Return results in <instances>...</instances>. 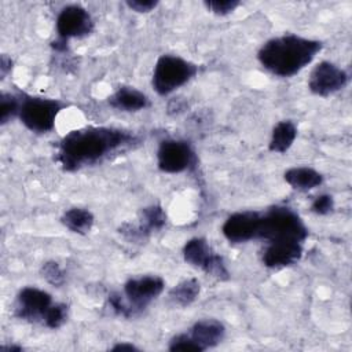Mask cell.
Instances as JSON below:
<instances>
[{"label":"cell","mask_w":352,"mask_h":352,"mask_svg":"<svg viewBox=\"0 0 352 352\" xmlns=\"http://www.w3.org/2000/svg\"><path fill=\"white\" fill-rule=\"evenodd\" d=\"M138 138L125 129L110 126H87L65 135L56 147V162L73 172L95 165L110 154L133 146Z\"/></svg>","instance_id":"1"},{"label":"cell","mask_w":352,"mask_h":352,"mask_svg":"<svg viewBox=\"0 0 352 352\" xmlns=\"http://www.w3.org/2000/svg\"><path fill=\"white\" fill-rule=\"evenodd\" d=\"M320 50L319 40L285 33L267 40L260 47L257 59L270 73L278 77H292L308 66Z\"/></svg>","instance_id":"2"},{"label":"cell","mask_w":352,"mask_h":352,"mask_svg":"<svg viewBox=\"0 0 352 352\" xmlns=\"http://www.w3.org/2000/svg\"><path fill=\"white\" fill-rule=\"evenodd\" d=\"M165 289V280L158 275H142L129 278L122 293L113 292L109 294V305L111 309L124 318L138 316L144 308L154 301Z\"/></svg>","instance_id":"3"},{"label":"cell","mask_w":352,"mask_h":352,"mask_svg":"<svg viewBox=\"0 0 352 352\" xmlns=\"http://www.w3.org/2000/svg\"><path fill=\"white\" fill-rule=\"evenodd\" d=\"M307 236L308 228L292 208L275 205L267 212H261L257 239H264L265 242L290 241L302 243Z\"/></svg>","instance_id":"4"},{"label":"cell","mask_w":352,"mask_h":352,"mask_svg":"<svg viewBox=\"0 0 352 352\" xmlns=\"http://www.w3.org/2000/svg\"><path fill=\"white\" fill-rule=\"evenodd\" d=\"M198 66L179 55H161L154 66L151 85L154 91L166 96L195 77Z\"/></svg>","instance_id":"5"},{"label":"cell","mask_w":352,"mask_h":352,"mask_svg":"<svg viewBox=\"0 0 352 352\" xmlns=\"http://www.w3.org/2000/svg\"><path fill=\"white\" fill-rule=\"evenodd\" d=\"M65 106L66 104L58 99L23 96L18 117L29 131L47 133L54 129L55 120Z\"/></svg>","instance_id":"6"},{"label":"cell","mask_w":352,"mask_h":352,"mask_svg":"<svg viewBox=\"0 0 352 352\" xmlns=\"http://www.w3.org/2000/svg\"><path fill=\"white\" fill-rule=\"evenodd\" d=\"M183 258L191 267L199 268L216 279L227 280L230 278L223 257L212 249L205 238L195 236L188 239L183 246Z\"/></svg>","instance_id":"7"},{"label":"cell","mask_w":352,"mask_h":352,"mask_svg":"<svg viewBox=\"0 0 352 352\" xmlns=\"http://www.w3.org/2000/svg\"><path fill=\"white\" fill-rule=\"evenodd\" d=\"M157 165L165 173H182L197 165V154L187 140L165 139L157 150Z\"/></svg>","instance_id":"8"},{"label":"cell","mask_w":352,"mask_h":352,"mask_svg":"<svg viewBox=\"0 0 352 352\" xmlns=\"http://www.w3.org/2000/svg\"><path fill=\"white\" fill-rule=\"evenodd\" d=\"M349 81L348 73L333 62L322 60L311 72L308 88L314 95L330 96L346 87Z\"/></svg>","instance_id":"9"},{"label":"cell","mask_w":352,"mask_h":352,"mask_svg":"<svg viewBox=\"0 0 352 352\" xmlns=\"http://www.w3.org/2000/svg\"><path fill=\"white\" fill-rule=\"evenodd\" d=\"M55 25L58 38L69 41V38L88 36L94 29V19L82 6L69 4L59 11Z\"/></svg>","instance_id":"10"},{"label":"cell","mask_w":352,"mask_h":352,"mask_svg":"<svg viewBox=\"0 0 352 352\" xmlns=\"http://www.w3.org/2000/svg\"><path fill=\"white\" fill-rule=\"evenodd\" d=\"M166 224V213L160 205H150L140 209L138 223H124L120 234L129 242L139 243L146 241L151 232L160 231Z\"/></svg>","instance_id":"11"},{"label":"cell","mask_w":352,"mask_h":352,"mask_svg":"<svg viewBox=\"0 0 352 352\" xmlns=\"http://www.w3.org/2000/svg\"><path fill=\"white\" fill-rule=\"evenodd\" d=\"M52 304L54 301L48 292L34 286H26L16 296L14 314L19 319L43 323Z\"/></svg>","instance_id":"12"},{"label":"cell","mask_w":352,"mask_h":352,"mask_svg":"<svg viewBox=\"0 0 352 352\" xmlns=\"http://www.w3.org/2000/svg\"><path fill=\"white\" fill-rule=\"evenodd\" d=\"M261 212L243 210L230 214L221 226V232L231 243H243L257 239Z\"/></svg>","instance_id":"13"},{"label":"cell","mask_w":352,"mask_h":352,"mask_svg":"<svg viewBox=\"0 0 352 352\" xmlns=\"http://www.w3.org/2000/svg\"><path fill=\"white\" fill-rule=\"evenodd\" d=\"M302 256V243L290 241L267 242L261 261L267 268H285L296 264Z\"/></svg>","instance_id":"14"},{"label":"cell","mask_w":352,"mask_h":352,"mask_svg":"<svg viewBox=\"0 0 352 352\" xmlns=\"http://www.w3.org/2000/svg\"><path fill=\"white\" fill-rule=\"evenodd\" d=\"M202 351L219 345L226 336L224 324L217 319H201L187 331Z\"/></svg>","instance_id":"15"},{"label":"cell","mask_w":352,"mask_h":352,"mask_svg":"<svg viewBox=\"0 0 352 352\" xmlns=\"http://www.w3.org/2000/svg\"><path fill=\"white\" fill-rule=\"evenodd\" d=\"M107 102L113 109H117L120 111H128V113L140 111L150 106V99L147 98L146 94H143L142 91L133 87H126V85H122L118 89H116L107 98Z\"/></svg>","instance_id":"16"},{"label":"cell","mask_w":352,"mask_h":352,"mask_svg":"<svg viewBox=\"0 0 352 352\" xmlns=\"http://www.w3.org/2000/svg\"><path fill=\"white\" fill-rule=\"evenodd\" d=\"M285 182L297 191H309L323 183L320 172L311 166H293L283 173Z\"/></svg>","instance_id":"17"},{"label":"cell","mask_w":352,"mask_h":352,"mask_svg":"<svg viewBox=\"0 0 352 352\" xmlns=\"http://www.w3.org/2000/svg\"><path fill=\"white\" fill-rule=\"evenodd\" d=\"M297 138V126L290 120L279 121L271 133V139L268 143V150L272 153L283 154L286 153L294 143Z\"/></svg>","instance_id":"18"},{"label":"cell","mask_w":352,"mask_h":352,"mask_svg":"<svg viewBox=\"0 0 352 352\" xmlns=\"http://www.w3.org/2000/svg\"><path fill=\"white\" fill-rule=\"evenodd\" d=\"M60 221L72 232L84 235L91 231L95 217L92 212L85 208H70L62 214Z\"/></svg>","instance_id":"19"},{"label":"cell","mask_w":352,"mask_h":352,"mask_svg":"<svg viewBox=\"0 0 352 352\" xmlns=\"http://www.w3.org/2000/svg\"><path fill=\"white\" fill-rule=\"evenodd\" d=\"M199 282L195 278H188L184 279L182 282H179L177 285H175L169 293L168 297L169 300L179 307H188L191 305L199 296Z\"/></svg>","instance_id":"20"},{"label":"cell","mask_w":352,"mask_h":352,"mask_svg":"<svg viewBox=\"0 0 352 352\" xmlns=\"http://www.w3.org/2000/svg\"><path fill=\"white\" fill-rule=\"evenodd\" d=\"M21 102H22L21 95L10 94V92L1 94L0 96V124L1 125L7 124L11 118L19 114Z\"/></svg>","instance_id":"21"},{"label":"cell","mask_w":352,"mask_h":352,"mask_svg":"<svg viewBox=\"0 0 352 352\" xmlns=\"http://www.w3.org/2000/svg\"><path fill=\"white\" fill-rule=\"evenodd\" d=\"M67 316H69V307L63 302H54L52 307L48 309L43 320V324L48 329L56 330L66 323Z\"/></svg>","instance_id":"22"},{"label":"cell","mask_w":352,"mask_h":352,"mask_svg":"<svg viewBox=\"0 0 352 352\" xmlns=\"http://www.w3.org/2000/svg\"><path fill=\"white\" fill-rule=\"evenodd\" d=\"M41 275L50 285H52L55 287H60L66 280L65 271L62 270V267L56 261H52V260L45 261L43 264Z\"/></svg>","instance_id":"23"},{"label":"cell","mask_w":352,"mask_h":352,"mask_svg":"<svg viewBox=\"0 0 352 352\" xmlns=\"http://www.w3.org/2000/svg\"><path fill=\"white\" fill-rule=\"evenodd\" d=\"M169 351H188V352H202V349L199 348V345L190 337L188 333H180L176 334L175 337L170 338L169 345H168Z\"/></svg>","instance_id":"24"},{"label":"cell","mask_w":352,"mask_h":352,"mask_svg":"<svg viewBox=\"0 0 352 352\" xmlns=\"http://www.w3.org/2000/svg\"><path fill=\"white\" fill-rule=\"evenodd\" d=\"M204 4L208 11L224 16L235 11L241 3L238 0H206Z\"/></svg>","instance_id":"25"},{"label":"cell","mask_w":352,"mask_h":352,"mask_svg":"<svg viewBox=\"0 0 352 352\" xmlns=\"http://www.w3.org/2000/svg\"><path fill=\"white\" fill-rule=\"evenodd\" d=\"M333 209H334V199L329 194L318 195L311 204V210L320 216H326V214L331 213Z\"/></svg>","instance_id":"26"},{"label":"cell","mask_w":352,"mask_h":352,"mask_svg":"<svg viewBox=\"0 0 352 352\" xmlns=\"http://www.w3.org/2000/svg\"><path fill=\"white\" fill-rule=\"evenodd\" d=\"M126 7L135 12H150L158 6L157 0H128Z\"/></svg>","instance_id":"27"},{"label":"cell","mask_w":352,"mask_h":352,"mask_svg":"<svg viewBox=\"0 0 352 352\" xmlns=\"http://www.w3.org/2000/svg\"><path fill=\"white\" fill-rule=\"evenodd\" d=\"M12 69V59L10 56H7L6 54L1 55L0 58V76L1 78H6V76L11 72Z\"/></svg>","instance_id":"28"},{"label":"cell","mask_w":352,"mask_h":352,"mask_svg":"<svg viewBox=\"0 0 352 352\" xmlns=\"http://www.w3.org/2000/svg\"><path fill=\"white\" fill-rule=\"evenodd\" d=\"M110 351H114V352H122V351H139L138 346H135L131 342H117L116 345H113L110 348Z\"/></svg>","instance_id":"29"},{"label":"cell","mask_w":352,"mask_h":352,"mask_svg":"<svg viewBox=\"0 0 352 352\" xmlns=\"http://www.w3.org/2000/svg\"><path fill=\"white\" fill-rule=\"evenodd\" d=\"M23 348L19 345H3L1 346V351H4V352H19Z\"/></svg>","instance_id":"30"}]
</instances>
